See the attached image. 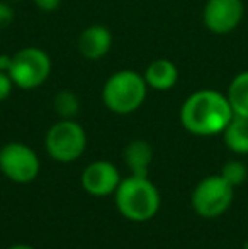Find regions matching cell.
I'll use <instances>...</instances> for the list:
<instances>
[{
  "instance_id": "obj_1",
  "label": "cell",
  "mask_w": 248,
  "mask_h": 249,
  "mask_svg": "<svg viewBox=\"0 0 248 249\" xmlns=\"http://www.w3.org/2000/svg\"><path fill=\"white\" fill-rule=\"evenodd\" d=\"M233 117L228 97L218 90H197L180 107V124L187 132L201 138L223 134Z\"/></svg>"
},
{
  "instance_id": "obj_2",
  "label": "cell",
  "mask_w": 248,
  "mask_h": 249,
  "mask_svg": "<svg viewBox=\"0 0 248 249\" xmlns=\"http://www.w3.org/2000/svg\"><path fill=\"white\" fill-rule=\"evenodd\" d=\"M119 213L133 222H146L160 210V192L148 177H131L121 180L114 192Z\"/></svg>"
},
{
  "instance_id": "obj_3",
  "label": "cell",
  "mask_w": 248,
  "mask_h": 249,
  "mask_svg": "<svg viewBox=\"0 0 248 249\" xmlns=\"http://www.w3.org/2000/svg\"><path fill=\"white\" fill-rule=\"evenodd\" d=\"M148 85L134 70H119L106 80L102 102L113 114L128 115L136 112L146 100Z\"/></svg>"
},
{
  "instance_id": "obj_4",
  "label": "cell",
  "mask_w": 248,
  "mask_h": 249,
  "mask_svg": "<svg viewBox=\"0 0 248 249\" xmlns=\"http://www.w3.org/2000/svg\"><path fill=\"white\" fill-rule=\"evenodd\" d=\"M44 148L58 163H73L87 148L85 129L75 119H60L46 132Z\"/></svg>"
},
{
  "instance_id": "obj_5",
  "label": "cell",
  "mask_w": 248,
  "mask_h": 249,
  "mask_svg": "<svg viewBox=\"0 0 248 249\" xmlns=\"http://www.w3.org/2000/svg\"><path fill=\"white\" fill-rule=\"evenodd\" d=\"M51 68L53 65L46 51L36 46H27L12 56L9 75L17 89L34 90L46 83L51 75Z\"/></svg>"
},
{
  "instance_id": "obj_6",
  "label": "cell",
  "mask_w": 248,
  "mask_h": 249,
  "mask_svg": "<svg viewBox=\"0 0 248 249\" xmlns=\"http://www.w3.org/2000/svg\"><path fill=\"white\" fill-rule=\"evenodd\" d=\"M235 187L228 183L221 175H212L195 185L192 192V209L204 219H216L231 207Z\"/></svg>"
},
{
  "instance_id": "obj_7",
  "label": "cell",
  "mask_w": 248,
  "mask_h": 249,
  "mask_svg": "<svg viewBox=\"0 0 248 249\" xmlns=\"http://www.w3.org/2000/svg\"><path fill=\"white\" fill-rule=\"evenodd\" d=\"M39 170V158L24 142H7L0 149V171L14 183H31L38 178Z\"/></svg>"
},
{
  "instance_id": "obj_8",
  "label": "cell",
  "mask_w": 248,
  "mask_h": 249,
  "mask_svg": "<svg viewBox=\"0 0 248 249\" xmlns=\"http://www.w3.org/2000/svg\"><path fill=\"white\" fill-rule=\"evenodd\" d=\"M243 16V0H208L202 9V22L206 29L218 36H225L238 29Z\"/></svg>"
},
{
  "instance_id": "obj_9",
  "label": "cell",
  "mask_w": 248,
  "mask_h": 249,
  "mask_svg": "<svg viewBox=\"0 0 248 249\" xmlns=\"http://www.w3.org/2000/svg\"><path fill=\"white\" fill-rule=\"evenodd\" d=\"M82 187L87 194L94 197H107L114 194L121 183L119 170L109 161H94L83 170L82 173Z\"/></svg>"
},
{
  "instance_id": "obj_10",
  "label": "cell",
  "mask_w": 248,
  "mask_h": 249,
  "mask_svg": "<svg viewBox=\"0 0 248 249\" xmlns=\"http://www.w3.org/2000/svg\"><path fill=\"white\" fill-rule=\"evenodd\" d=\"M78 53L89 61H99L109 54L113 48V34L102 24H92L80 33L76 41Z\"/></svg>"
},
{
  "instance_id": "obj_11",
  "label": "cell",
  "mask_w": 248,
  "mask_h": 249,
  "mask_svg": "<svg viewBox=\"0 0 248 249\" xmlns=\"http://www.w3.org/2000/svg\"><path fill=\"white\" fill-rule=\"evenodd\" d=\"M143 78L148 89H153L156 92H167V90H172L179 82V68L170 59L158 58L146 66Z\"/></svg>"
},
{
  "instance_id": "obj_12",
  "label": "cell",
  "mask_w": 248,
  "mask_h": 249,
  "mask_svg": "<svg viewBox=\"0 0 248 249\" xmlns=\"http://www.w3.org/2000/svg\"><path fill=\"white\" fill-rule=\"evenodd\" d=\"M153 160V149L145 139H134L124 148V163L131 175L148 177L150 164Z\"/></svg>"
},
{
  "instance_id": "obj_13",
  "label": "cell",
  "mask_w": 248,
  "mask_h": 249,
  "mask_svg": "<svg viewBox=\"0 0 248 249\" xmlns=\"http://www.w3.org/2000/svg\"><path fill=\"white\" fill-rule=\"evenodd\" d=\"M223 139L235 154H248V117L235 115L223 131Z\"/></svg>"
},
{
  "instance_id": "obj_14",
  "label": "cell",
  "mask_w": 248,
  "mask_h": 249,
  "mask_svg": "<svg viewBox=\"0 0 248 249\" xmlns=\"http://www.w3.org/2000/svg\"><path fill=\"white\" fill-rule=\"evenodd\" d=\"M226 97L233 108V114L248 117V70L242 71L231 80Z\"/></svg>"
},
{
  "instance_id": "obj_15",
  "label": "cell",
  "mask_w": 248,
  "mask_h": 249,
  "mask_svg": "<svg viewBox=\"0 0 248 249\" xmlns=\"http://www.w3.org/2000/svg\"><path fill=\"white\" fill-rule=\"evenodd\" d=\"M53 108L60 119H75L80 112L78 95L72 90H61L55 95Z\"/></svg>"
},
{
  "instance_id": "obj_16",
  "label": "cell",
  "mask_w": 248,
  "mask_h": 249,
  "mask_svg": "<svg viewBox=\"0 0 248 249\" xmlns=\"http://www.w3.org/2000/svg\"><path fill=\"white\" fill-rule=\"evenodd\" d=\"M221 177L228 181L231 187H240L248 177L247 166L238 160H231L228 163H225V166L221 168Z\"/></svg>"
},
{
  "instance_id": "obj_17",
  "label": "cell",
  "mask_w": 248,
  "mask_h": 249,
  "mask_svg": "<svg viewBox=\"0 0 248 249\" xmlns=\"http://www.w3.org/2000/svg\"><path fill=\"white\" fill-rule=\"evenodd\" d=\"M14 22V9L10 2L0 0V29H5Z\"/></svg>"
},
{
  "instance_id": "obj_18",
  "label": "cell",
  "mask_w": 248,
  "mask_h": 249,
  "mask_svg": "<svg viewBox=\"0 0 248 249\" xmlns=\"http://www.w3.org/2000/svg\"><path fill=\"white\" fill-rule=\"evenodd\" d=\"M14 82L10 78V75L7 71H0V102H5L12 93L14 89Z\"/></svg>"
},
{
  "instance_id": "obj_19",
  "label": "cell",
  "mask_w": 248,
  "mask_h": 249,
  "mask_svg": "<svg viewBox=\"0 0 248 249\" xmlns=\"http://www.w3.org/2000/svg\"><path fill=\"white\" fill-rule=\"evenodd\" d=\"M33 2L43 12H55L61 5V0H33Z\"/></svg>"
},
{
  "instance_id": "obj_20",
  "label": "cell",
  "mask_w": 248,
  "mask_h": 249,
  "mask_svg": "<svg viewBox=\"0 0 248 249\" xmlns=\"http://www.w3.org/2000/svg\"><path fill=\"white\" fill-rule=\"evenodd\" d=\"M10 66H12V56L0 54V71H7V73H9Z\"/></svg>"
},
{
  "instance_id": "obj_21",
  "label": "cell",
  "mask_w": 248,
  "mask_h": 249,
  "mask_svg": "<svg viewBox=\"0 0 248 249\" xmlns=\"http://www.w3.org/2000/svg\"><path fill=\"white\" fill-rule=\"evenodd\" d=\"M7 249H34V248L29 246V244H12V246H9Z\"/></svg>"
},
{
  "instance_id": "obj_22",
  "label": "cell",
  "mask_w": 248,
  "mask_h": 249,
  "mask_svg": "<svg viewBox=\"0 0 248 249\" xmlns=\"http://www.w3.org/2000/svg\"><path fill=\"white\" fill-rule=\"evenodd\" d=\"M7 2H12L14 3V2H22V0H7Z\"/></svg>"
},
{
  "instance_id": "obj_23",
  "label": "cell",
  "mask_w": 248,
  "mask_h": 249,
  "mask_svg": "<svg viewBox=\"0 0 248 249\" xmlns=\"http://www.w3.org/2000/svg\"><path fill=\"white\" fill-rule=\"evenodd\" d=\"M243 249H248V241H247V243H245V246H243Z\"/></svg>"
}]
</instances>
